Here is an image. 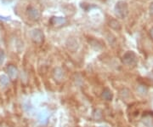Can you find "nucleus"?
<instances>
[{
    "label": "nucleus",
    "mask_w": 153,
    "mask_h": 127,
    "mask_svg": "<svg viewBox=\"0 0 153 127\" xmlns=\"http://www.w3.org/2000/svg\"><path fill=\"white\" fill-rule=\"evenodd\" d=\"M27 13L28 17L33 21H38L40 19V16H41L40 11L38 10L36 7L33 5L28 6L27 9Z\"/></svg>",
    "instance_id": "5"
},
{
    "label": "nucleus",
    "mask_w": 153,
    "mask_h": 127,
    "mask_svg": "<svg viewBox=\"0 0 153 127\" xmlns=\"http://www.w3.org/2000/svg\"><path fill=\"white\" fill-rule=\"evenodd\" d=\"M52 75H53V78L57 83L62 82L65 78V72L61 67H55L53 70Z\"/></svg>",
    "instance_id": "6"
},
{
    "label": "nucleus",
    "mask_w": 153,
    "mask_h": 127,
    "mask_svg": "<svg viewBox=\"0 0 153 127\" xmlns=\"http://www.w3.org/2000/svg\"><path fill=\"white\" fill-rule=\"evenodd\" d=\"M101 97L102 99H104L105 101H107V102H110L111 101L112 98H113V94L111 92V90L108 88H105L101 93Z\"/></svg>",
    "instance_id": "8"
},
{
    "label": "nucleus",
    "mask_w": 153,
    "mask_h": 127,
    "mask_svg": "<svg viewBox=\"0 0 153 127\" xmlns=\"http://www.w3.org/2000/svg\"><path fill=\"white\" fill-rule=\"evenodd\" d=\"M149 33H150V36H151L152 39L153 40V27L150 29V32H149Z\"/></svg>",
    "instance_id": "16"
},
{
    "label": "nucleus",
    "mask_w": 153,
    "mask_h": 127,
    "mask_svg": "<svg viewBox=\"0 0 153 127\" xmlns=\"http://www.w3.org/2000/svg\"><path fill=\"white\" fill-rule=\"evenodd\" d=\"M114 10L116 15L119 18H125L128 14V4L126 3L125 1L123 0H119L117 2V4H115Z\"/></svg>",
    "instance_id": "1"
},
{
    "label": "nucleus",
    "mask_w": 153,
    "mask_h": 127,
    "mask_svg": "<svg viewBox=\"0 0 153 127\" xmlns=\"http://www.w3.org/2000/svg\"><path fill=\"white\" fill-rule=\"evenodd\" d=\"M4 59H5V53L2 49H0V66L4 63Z\"/></svg>",
    "instance_id": "15"
},
{
    "label": "nucleus",
    "mask_w": 153,
    "mask_h": 127,
    "mask_svg": "<svg viewBox=\"0 0 153 127\" xmlns=\"http://www.w3.org/2000/svg\"><path fill=\"white\" fill-rule=\"evenodd\" d=\"M99 127H107V126H99Z\"/></svg>",
    "instance_id": "18"
},
{
    "label": "nucleus",
    "mask_w": 153,
    "mask_h": 127,
    "mask_svg": "<svg viewBox=\"0 0 153 127\" xmlns=\"http://www.w3.org/2000/svg\"><path fill=\"white\" fill-rule=\"evenodd\" d=\"M150 12H151L152 15H153V2L151 4V5H150Z\"/></svg>",
    "instance_id": "17"
},
{
    "label": "nucleus",
    "mask_w": 153,
    "mask_h": 127,
    "mask_svg": "<svg viewBox=\"0 0 153 127\" xmlns=\"http://www.w3.org/2000/svg\"><path fill=\"white\" fill-rule=\"evenodd\" d=\"M31 39L33 41V43L35 44H40L44 42V34L43 31L39 28H36L32 30V32L30 33Z\"/></svg>",
    "instance_id": "3"
},
{
    "label": "nucleus",
    "mask_w": 153,
    "mask_h": 127,
    "mask_svg": "<svg viewBox=\"0 0 153 127\" xmlns=\"http://www.w3.org/2000/svg\"><path fill=\"white\" fill-rule=\"evenodd\" d=\"M67 46L71 50H76L78 47L77 41L75 39H70L67 41Z\"/></svg>",
    "instance_id": "10"
},
{
    "label": "nucleus",
    "mask_w": 153,
    "mask_h": 127,
    "mask_svg": "<svg viewBox=\"0 0 153 127\" xmlns=\"http://www.w3.org/2000/svg\"><path fill=\"white\" fill-rule=\"evenodd\" d=\"M6 71L8 73V77L10 78L11 81H16L19 77V70L16 66L13 64H10L6 67Z\"/></svg>",
    "instance_id": "4"
},
{
    "label": "nucleus",
    "mask_w": 153,
    "mask_h": 127,
    "mask_svg": "<svg viewBox=\"0 0 153 127\" xmlns=\"http://www.w3.org/2000/svg\"><path fill=\"white\" fill-rule=\"evenodd\" d=\"M66 22V19L65 17L63 16H53L50 18L49 20V23L52 25V26H55V27H60L64 25Z\"/></svg>",
    "instance_id": "7"
},
{
    "label": "nucleus",
    "mask_w": 153,
    "mask_h": 127,
    "mask_svg": "<svg viewBox=\"0 0 153 127\" xmlns=\"http://www.w3.org/2000/svg\"><path fill=\"white\" fill-rule=\"evenodd\" d=\"M103 118V113L100 109H95L93 113V119L95 121H100Z\"/></svg>",
    "instance_id": "12"
},
{
    "label": "nucleus",
    "mask_w": 153,
    "mask_h": 127,
    "mask_svg": "<svg viewBox=\"0 0 153 127\" xmlns=\"http://www.w3.org/2000/svg\"><path fill=\"white\" fill-rule=\"evenodd\" d=\"M48 120H49V114L47 112H42V113L39 114V115H38V120H39V122L41 124H43V125L47 124Z\"/></svg>",
    "instance_id": "9"
},
{
    "label": "nucleus",
    "mask_w": 153,
    "mask_h": 127,
    "mask_svg": "<svg viewBox=\"0 0 153 127\" xmlns=\"http://www.w3.org/2000/svg\"><path fill=\"white\" fill-rule=\"evenodd\" d=\"M109 26L114 30H120L121 29L120 22H118L117 20H116V19H112V20L110 21Z\"/></svg>",
    "instance_id": "13"
},
{
    "label": "nucleus",
    "mask_w": 153,
    "mask_h": 127,
    "mask_svg": "<svg viewBox=\"0 0 153 127\" xmlns=\"http://www.w3.org/2000/svg\"><path fill=\"white\" fill-rule=\"evenodd\" d=\"M123 62L128 66H134L137 65L138 59L134 51H127L123 56Z\"/></svg>",
    "instance_id": "2"
},
{
    "label": "nucleus",
    "mask_w": 153,
    "mask_h": 127,
    "mask_svg": "<svg viewBox=\"0 0 153 127\" xmlns=\"http://www.w3.org/2000/svg\"><path fill=\"white\" fill-rule=\"evenodd\" d=\"M137 90H138V92H139L140 94H141V95H146V92H147V89L145 88L143 85L139 86V88L137 89Z\"/></svg>",
    "instance_id": "14"
},
{
    "label": "nucleus",
    "mask_w": 153,
    "mask_h": 127,
    "mask_svg": "<svg viewBox=\"0 0 153 127\" xmlns=\"http://www.w3.org/2000/svg\"><path fill=\"white\" fill-rule=\"evenodd\" d=\"M10 78L8 77L7 75H5V74H1L0 75V84L2 86H4V87L8 86L9 84H10Z\"/></svg>",
    "instance_id": "11"
}]
</instances>
